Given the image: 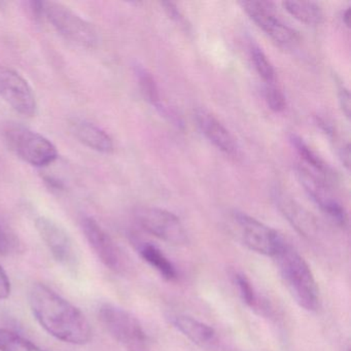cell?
Here are the masks:
<instances>
[{
  "label": "cell",
  "mask_w": 351,
  "mask_h": 351,
  "mask_svg": "<svg viewBox=\"0 0 351 351\" xmlns=\"http://www.w3.org/2000/svg\"><path fill=\"white\" fill-rule=\"evenodd\" d=\"M28 302L36 322L57 340L73 345L91 341L92 328L85 314L44 283L32 285Z\"/></svg>",
  "instance_id": "6da1fadb"
},
{
  "label": "cell",
  "mask_w": 351,
  "mask_h": 351,
  "mask_svg": "<svg viewBox=\"0 0 351 351\" xmlns=\"http://www.w3.org/2000/svg\"><path fill=\"white\" fill-rule=\"evenodd\" d=\"M274 258L281 278L295 303L306 311H316L319 306V291L313 273L303 256L287 241Z\"/></svg>",
  "instance_id": "7a4b0ae2"
},
{
  "label": "cell",
  "mask_w": 351,
  "mask_h": 351,
  "mask_svg": "<svg viewBox=\"0 0 351 351\" xmlns=\"http://www.w3.org/2000/svg\"><path fill=\"white\" fill-rule=\"evenodd\" d=\"M8 147L34 167H46L56 161L58 151L44 135L20 124H8L3 130Z\"/></svg>",
  "instance_id": "3957f363"
},
{
  "label": "cell",
  "mask_w": 351,
  "mask_h": 351,
  "mask_svg": "<svg viewBox=\"0 0 351 351\" xmlns=\"http://www.w3.org/2000/svg\"><path fill=\"white\" fill-rule=\"evenodd\" d=\"M98 317L108 334L126 351H149V339L134 315L114 304H102Z\"/></svg>",
  "instance_id": "277c9868"
},
{
  "label": "cell",
  "mask_w": 351,
  "mask_h": 351,
  "mask_svg": "<svg viewBox=\"0 0 351 351\" xmlns=\"http://www.w3.org/2000/svg\"><path fill=\"white\" fill-rule=\"evenodd\" d=\"M42 17L65 40L83 48H94L98 44L95 27L62 3L42 1Z\"/></svg>",
  "instance_id": "5b68a950"
},
{
  "label": "cell",
  "mask_w": 351,
  "mask_h": 351,
  "mask_svg": "<svg viewBox=\"0 0 351 351\" xmlns=\"http://www.w3.org/2000/svg\"><path fill=\"white\" fill-rule=\"evenodd\" d=\"M232 223L240 241L256 254L274 258L287 239L276 230L246 213L236 211Z\"/></svg>",
  "instance_id": "8992f818"
},
{
  "label": "cell",
  "mask_w": 351,
  "mask_h": 351,
  "mask_svg": "<svg viewBox=\"0 0 351 351\" xmlns=\"http://www.w3.org/2000/svg\"><path fill=\"white\" fill-rule=\"evenodd\" d=\"M36 229L54 260L71 274H77L80 267L79 252L66 230L46 217L36 219Z\"/></svg>",
  "instance_id": "52a82bcc"
},
{
  "label": "cell",
  "mask_w": 351,
  "mask_h": 351,
  "mask_svg": "<svg viewBox=\"0 0 351 351\" xmlns=\"http://www.w3.org/2000/svg\"><path fill=\"white\" fill-rule=\"evenodd\" d=\"M135 219L147 233L174 244L182 245L188 242V233L182 221L174 213L158 207H139L134 211Z\"/></svg>",
  "instance_id": "ba28073f"
},
{
  "label": "cell",
  "mask_w": 351,
  "mask_h": 351,
  "mask_svg": "<svg viewBox=\"0 0 351 351\" xmlns=\"http://www.w3.org/2000/svg\"><path fill=\"white\" fill-rule=\"evenodd\" d=\"M240 5L248 17L275 44L282 48H291L299 44V34L275 15L272 3L268 1H242Z\"/></svg>",
  "instance_id": "9c48e42d"
},
{
  "label": "cell",
  "mask_w": 351,
  "mask_h": 351,
  "mask_svg": "<svg viewBox=\"0 0 351 351\" xmlns=\"http://www.w3.org/2000/svg\"><path fill=\"white\" fill-rule=\"evenodd\" d=\"M297 176L308 196L319 207L320 210L338 227H348V213L330 192V184L314 176L302 165L298 166Z\"/></svg>",
  "instance_id": "30bf717a"
},
{
  "label": "cell",
  "mask_w": 351,
  "mask_h": 351,
  "mask_svg": "<svg viewBox=\"0 0 351 351\" xmlns=\"http://www.w3.org/2000/svg\"><path fill=\"white\" fill-rule=\"evenodd\" d=\"M0 97L22 116L32 118L38 104L34 90L22 75L9 69H0Z\"/></svg>",
  "instance_id": "8fae6325"
},
{
  "label": "cell",
  "mask_w": 351,
  "mask_h": 351,
  "mask_svg": "<svg viewBox=\"0 0 351 351\" xmlns=\"http://www.w3.org/2000/svg\"><path fill=\"white\" fill-rule=\"evenodd\" d=\"M82 230L88 243L102 264L114 272H120L123 269L122 254L106 230L91 217L82 219Z\"/></svg>",
  "instance_id": "7c38bea8"
},
{
  "label": "cell",
  "mask_w": 351,
  "mask_h": 351,
  "mask_svg": "<svg viewBox=\"0 0 351 351\" xmlns=\"http://www.w3.org/2000/svg\"><path fill=\"white\" fill-rule=\"evenodd\" d=\"M273 200L279 213L291 223V227L304 238L313 239L318 234V223L311 213H308L295 199L279 189L273 191Z\"/></svg>",
  "instance_id": "4fadbf2b"
},
{
  "label": "cell",
  "mask_w": 351,
  "mask_h": 351,
  "mask_svg": "<svg viewBox=\"0 0 351 351\" xmlns=\"http://www.w3.org/2000/svg\"><path fill=\"white\" fill-rule=\"evenodd\" d=\"M195 120L201 132L219 151L228 156L237 155L238 147L230 131L204 108L195 112Z\"/></svg>",
  "instance_id": "5bb4252c"
},
{
  "label": "cell",
  "mask_w": 351,
  "mask_h": 351,
  "mask_svg": "<svg viewBox=\"0 0 351 351\" xmlns=\"http://www.w3.org/2000/svg\"><path fill=\"white\" fill-rule=\"evenodd\" d=\"M71 130L80 143L98 153L110 154L114 151L112 137L93 123L81 119L71 122Z\"/></svg>",
  "instance_id": "9a60e30c"
},
{
  "label": "cell",
  "mask_w": 351,
  "mask_h": 351,
  "mask_svg": "<svg viewBox=\"0 0 351 351\" xmlns=\"http://www.w3.org/2000/svg\"><path fill=\"white\" fill-rule=\"evenodd\" d=\"M166 318L174 328L195 344L204 346L215 340V330L192 316L182 313H168Z\"/></svg>",
  "instance_id": "2e32d148"
},
{
  "label": "cell",
  "mask_w": 351,
  "mask_h": 351,
  "mask_svg": "<svg viewBox=\"0 0 351 351\" xmlns=\"http://www.w3.org/2000/svg\"><path fill=\"white\" fill-rule=\"evenodd\" d=\"M289 141L293 147H295V151L297 152L299 157L301 158L302 164L300 165L303 166L306 169L312 172L314 176L322 178L330 184L332 178H334V173L328 163H326L324 160L318 156L299 135L291 134Z\"/></svg>",
  "instance_id": "e0dca14e"
},
{
  "label": "cell",
  "mask_w": 351,
  "mask_h": 351,
  "mask_svg": "<svg viewBox=\"0 0 351 351\" xmlns=\"http://www.w3.org/2000/svg\"><path fill=\"white\" fill-rule=\"evenodd\" d=\"M137 250L141 258L153 267L164 279L172 281L178 277V271L171 261L162 252L160 248L147 242L137 245Z\"/></svg>",
  "instance_id": "ac0fdd59"
},
{
  "label": "cell",
  "mask_w": 351,
  "mask_h": 351,
  "mask_svg": "<svg viewBox=\"0 0 351 351\" xmlns=\"http://www.w3.org/2000/svg\"><path fill=\"white\" fill-rule=\"evenodd\" d=\"M282 7L291 17L306 25H319L324 22L322 10L312 1H285Z\"/></svg>",
  "instance_id": "d6986e66"
},
{
  "label": "cell",
  "mask_w": 351,
  "mask_h": 351,
  "mask_svg": "<svg viewBox=\"0 0 351 351\" xmlns=\"http://www.w3.org/2000/svg\"><path fill=\"white\" fill-rule=\"evenodd\" d=\"M0 351H45L32 341L8 328H0Z\"/></svg>",
  "instance_id": "ffe728a7"
},
{
  "label": "cell",
  "mask_w": 351,
  "mask_h": 351,
  "mask_svg": "<svg viewBox=\"0 0 351 351\" xmlns=\"http://www.w3.org/2000/svg\"><path fill=\"white\" fill-rule=\"evenodd\" d=\"M250 57H252V64L256 69L263 81L266 84H274L275 69L272 63L269 60L262 49L260 47L252 45L250 47Z\"/></svg>",
  "instance_id": "44dd1931"
},
{
  "label": "cell",
  "mask_w": 351,
  "mask_h": 351,
  "mask_svg": "<svg viewBox=\"0 0 351 351\" xmlns=\"http://www.w3.org/2000/svg\"><path fill=\"white\" fill-rule=\"evenodd\" d=\"M135 73H136L141 93L143 94L145 99L153 106H160L159 90L153 75L143 66L135 67Z\"/></svg>",
  "instance_id": "7402d4cb"
},
{
  "label": "cell",
  "mask_w": 351,
  "mask_h": 351,
  "mask_svg": "<svg viewBox=\"0 0 351 351\" xmlns=\"http://www.w3.org/2000/svg\"><path fill=\"white\" fill-rule=\"evenodd\" d=\"M234 279H235V283L237 285L240 297L243 300L244 303L250 306V307H256L258 303V295H256V291H254L250 279L245 275L241 274V273L235 274Z\"/></svg>",
  "instance_id": "603a6c76"
},
{
  "label": "cell",
  "mask_w": 351,
  "mask_h": 351,
  "mask_svg": "<svg viewBox=\"0 0 351 351\" xmlns=\"http://www.w3.org/2000/svg\"><path fill=\"white\" fill-rule=\"evenodd\" d=\"M264 97L269 108L275 112H281L285 110L287 101L281 90L274 84H266L264 88Z\"/></svg>",
  "instance_id": "cb8c5ba5"
},
{
  "label": "cell",
  "mask_w": 351,
  "mask_h": 351,
  "mask_svg": "<svg viewBox=\"0 0 351 351\" xmlns=\"http://www.w3.org/2000/svg\"><path fill=\"white\" fill-rule=\"evenodd\" d=\"M337 93H338L339 104L341 110L347 119H350V94L348 89L343 84L337 85Z\"/></svg>",
  "instance_id": "d4e9b609"
},
{
  "label": "cell",
  "mask_w": 351,
  "mask_h": 351,
  "mask_svg": "<svg viewBox=\"0 0 351 351\" xmlns=\"http://www.w3.org/2000/svg\"><path fill=\"white\" fill-rule=\"evenodd\" d=\"M11 281L3 267L0 265V300H5L11 295Z\"/></svg>",
  "instance_id": "484cf974"
},
{
  "label": "cell",
  "mask_w": 351,
  "mask_h": 351,
  "mask_svg": "<svg viewBox=\"0 0 351 351\" xmlns=\"http://www.w3.org/2000/svg\"><path fill=\"white\" fill-rule=\"evenodd\" d=\"M13 250V241L8 232L0 225V254H8Z\"/></svg>",
  "instance_id": "4316f807"
},
{
  "label": "cell",
  "mask_w": 351,
  "mask_h": 351,
  "mask_svg": "<svg viewBox=\"0 0 351 351\" xmlns=\"http://www.w3.org/2000/svg\"><path fill=\"white\" fill-rule=\"evenodd\" d=\"M342 20L343 23H344L347 27H349V25H350V22H349V20H350V8H347V9L343 12Z\"/></svg>",
  "instance_id": "83f0119b"
}]
</instances>
